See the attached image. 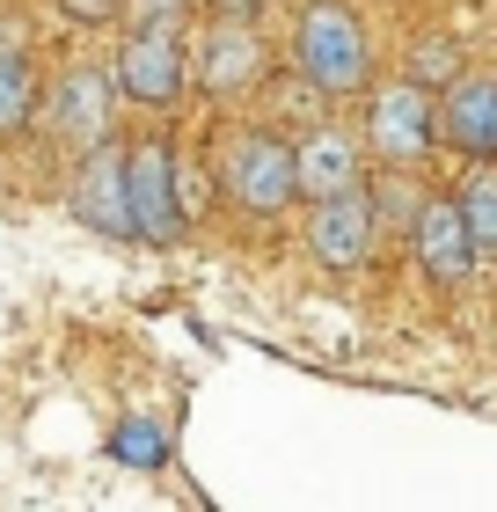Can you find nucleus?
<instances>
[{"mask_svg": "<svg viewBox=\"0 0 497 512\" xmlns=\"http://www.w3.org/2000/svg\"><path fill=\"white\" fill-rule=\"evenodd\" d=\"M212 8H220V22H256V15H264V0H212Z\"/></svg>", "mask_w": 497, "mask_h": 512, "instance_id": "obj_19", "label": "nucleus"}, {"mask_svg": "<svg viewBox=\"0 0 497 512\" xmlns=\"http://www.w3.org/2000/svg\"><path fill=\"white\" fill-rule=\"evenodd\" d=\"M293 59L315 88H359L366 81V30L344 0H315L300 8V30H293Z\"/></svg>", "mask_w": 497, "mask_h": 512, "instance_id": "obj_2", "label": "nucleus"}, {"mask_svg": "<svg viewBox=\"0 0 497 512\" xmlns=\"http://www.w3.org/2000/svg\"><path fill=\"white\" fill-rule=\"evenodd\" d=\"M125 183H132V235L154 249H183L191 213L176 198V154L161 139H139V147H125Z\"/></svg>", "mask_w": 497, "mask_h": 512, "instance_id": "obj_3", "label": "nucleus"}, {"mask_svg": "<svg viewBox=\"0 0 497 512\" xmlns=\"http://www.w3.org/2000/svg\"><path fill=\"white\" fill-rule=\"evenodd\" d=\"M439 125L468 161H497V74H461L439 103Z\"/></svg>", "mask_w": 497, "mask_h": 512, "instance_id": "obj_11", "label": "nucleus"}, {"mask_svg": "<svg viewBox=\"0 0 497 512\" xmlns=\"http://www.w3.org/2000/svg\"><path fill=\"white\" fill-rule=\"evenodd\" d=\"M74 220L81 227H96V235L110 242H139L132 235V183H125V147H103L81 161V176H74Z\"/></svg>", "mask_w": 497, "mask_h": 512, "instance_id": "obj_8", "label": "nucleus"}, {"mask_svg": "<svg viewBox=\"0 0 497 512\" xmlns=\"http://www.w3.org/2000/svg\"><path fill=\"white\" fill-rule=\"evenodd\" d=\"M59 8L74 15V22H110L117 8H125V0H59Z\"/></svg>", "mask_w": 497, "mask_h": 512, "instance_id": "obj_18", "label": "nucleus"}, {"mask_svg": "<svg viewBox=\"0 0 497 512\" xmlns=\"http://www.w3.org/2000/svg\"><path fill=\"white\" fill-rule=\"evenodd\" d=\"M183 44L176 30H132L125 44H117V88L139 103V110H169L183 96Z\"/></svg>", "mask_w": 497, "mask_h": 512, "instance_id": "obj_5", "label": "nucleus"}, {"mask_svg": "<svg viewBox=\"0 0 497 512\" xmlns=\"http://www.w3.org/2000/svg\"><path fill=\"white\" fill-rule=\"evenodd\" d=\"M300 198L307 205H329V198H344V191H359V139L351 132H315V139H300Z\"/></svg>", "mask_w": 497, "mask_h": 512, "instance_id": "obj_12", "label": "nucleus"}, {"mask_svg": "<svg viewBox=\"0 0 497 512\" xmlns=\"http://www.w3.org/2000/svg\"><path fill=\"white\" fill-rule=\"evenodd\" d=\"M256 81H264V37H256V22H220V30L198 37V88L242 96Z\"/></svg>", "mask_w": 497, "mask_h": 512, "instance_id": "obj_9", "label": "nucleus"}, {"mask_svg": "<svg viewBox=\"0 0 497 512\" xmlns=\"http://www.w3.org/2000/svg\"><path fill=\"white\" fill-rule=\"evenodd\" d=\"M366 132H373V154L388 161V169H417L424 154H432V96L410 81H395L373 96L366 110Z\"/></svg>", "mask_w": 497, "mask_h": 512, "instance_id": "obj_7", "label": "nucleus"}, {"mask_svg": "<svg viewBox=\"0 0 497 512\" xmlns=\"http://www.w3.org/2000/svg\"><path fill=\"white\" fill-rule=\"evenodd\" d=\"M373 235H381V198L373 191H344V198L315 205V220H307V249L329 271H359L373 256Z\"/></svg>", "mask_w": 497, "mask_h": 512, "instance_id": "obj_6", "label": "nucleus"}, {"mask_svg": "<svg viewBox=\"0 0 497 512\" xmlns=\"http://www.w3.org/2000/svg\"><path fill=\"white\" fill-rule=\"evenodd\" d=\"M461 220L476 235V256H497V169H476L461 191Z\"/></svg>", "mask_w": 497, "mask_h": 512, "instance_id": "obj_16", "label": "nucleus"}, {"mask_svg": "<svg viewBox=\"0 0 497 512\" xmlns=\"http://www.w3.org/2000/svg\"><path fill=\"white\" fill-rule=\"evenodd\" d=\"M461 74H468V66H461V44L454 37H417L410 59H402V81L424 88V96H432V88H454Z\"/></svg>", "mask_w": 497, "mask_h": 512, "instance_id": "obj_14", "label": "nucleus"}, {"mask_svg": "<svg viewBox=\"0 0 497 512\" xmlns=\"http://www.w3.org/2000/svg\"><path fill=\"white\" fill-rule=\"evenodd\" d=\"M37 66H30V52H0V132H22L37 118Z\"/></svg>", "mask_w": 497, "mask_h": 512, "instance_id": "obj_13", "label": "nucleus"}, {"mask_svg": "<svg viewBox=\"0 0 497 512\" xmlns=\"http://www.w3.org/2000/svg\"><path fill=\"white\" fill-rule=\"evenodd\" d=\"M110 454L125 461V469H161V461H169V425H161V417H125V425L110 432Z\"/></svg>", "mask_w": 497, "mask_h": 512, "instance_id": "obj_15", "label": "nucleus"}, {"mask_svg": "<svg viewBox=\"0 0 497 512\" xmlns=\"http://www.w3.org/2000/svg\"><path fill=\"white\" fill-rule=\"evenodd\" d=\"M52 132L66 139V147H81V154H96L103 139H110V81L103 74H88V66H74V74H59L52 81Z\"/></svg>", "mask_w": 497, "mask_h": 512, "instance_id": "obj_10", "label": "nucleus"}, {"mask_svg": "<svg viewBox=\"0 0 497 512\" xmlns=\"http://www.w3.org/2000/svg\"><path fill=\"white\" fill-rule=\"evenodd\" d=\"M220 183H227L234 213L271 220V213H286L300 198V154L278 132H234L227 154H220Z\"/></svg>", "mask_w": 497, "mask_h": 512, "instance_id": "obj_1", "label": "nucleus"}, {"mask_svg": "<svg viewBox=\"0 0 497 512\" xmlns=\"http://www.w3.org/2000/svg\"><path fill=\"white\" fill-rule=\"evenodd\" d=\"M183 8H191V0H139V30H176Z\"/></svg>", "mask_w": 497, "mask_h": 512, "instance_id": "obj_17", "label": "nucleus"}, {"mask_svg": "<svg viewBox=\"0 0 497 512\" xmlns=\"http://www.w3.org/2000/svg\"><path fill=\"white\" fill-rule=\"evenodd\" d=\"M410 249H417V264H424L432 286H468V271L483 264L476 235H468V220H461V198H424L410 213Z\"/></svg>", "mask_w": 497, "mask_h": 512, "instance_id": "obj_4", "label": "nucleus"}]
</instances>
